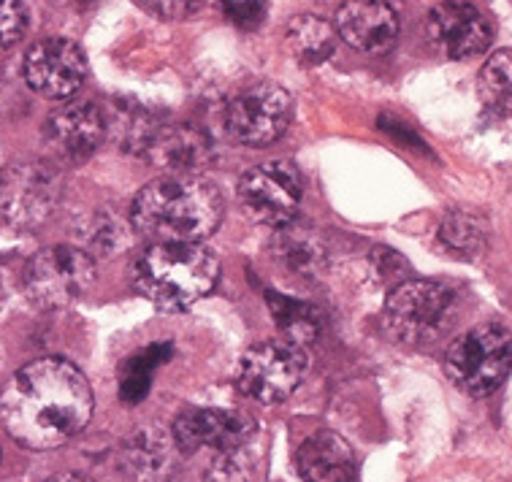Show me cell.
<instances>
[{"mask_svg":"<svg viewBox=\"0 0 512 482\" xmlns=\"http://www.w3.org/2000/svg\"><path fill=\"white\" fill-rule=\"evenodd\" d=\"M93 418V388L66 358H38L0 390V423L17 445L55 450Z\"/></svg>","mask_w":512,"mask_h":482,"instance_id":"1","label":"cell"},{"mask_svg":"<svg viewBox=\"0 0 512 482\" xmlns=\"http://www.w3.org/2000/svg\"><path fill=\"white\" fill-rule=\"evenodd\" d=\"M223 212V193L209 179L160 177L139 190L131 225L149 244L201 241L220 228Z\"/></svg>","mask_w":512,"mask_h":482,"instance_id":"2","label":"cell"},{"mask_svg":"<svg viewBox=\"0 0 512 482\" xmlns=\"http://www.w3.org/2000/svg\"><path fill=\"white\" fill-rule=\"evenodd\" d=\"M220 279V260L204 241H158L133 263V285L141 296L168 312L212 293Z\"/></svg>","mask_w":512,"mask_h":482,"instance_id":"3","label":"cell"},{"mask_svg":"<svg viewBox=\"0 0 512 482\" xmlns=\"http://www.w3.org/2000/svg\"><path fill=\"white\" fill-rule=\"evenodd\" d=\"M461 317V296L445 282L407 279L391 290L382 323L393 342L429 347L445 339Z\"/></svg>","mask_w":512,"mask_h":482,"instance_id":"4","label":"cell"},{"mask_svg":"<svg viewBox=\"0 0 512 482\" xmlns=\"http://www.w3.org/2000/svg\"><path fill=\"white\" fill-rule=\"evenodd\" d=\"M450 382L469 396H488L512 371V334L499 323H483L456 336L445 353Z\"/></svg>","mask_w":512,"mask_h":482,"instance_id":"5","label":"cell"},{"mask_svg":"<svg viewBox=\"0 0 512 482\" xmlns=\"http://www.w3.org/2000/svg\"><path fill=\"white\" fill-rule=\"evenodd\" d=\"M307 353L293 342H263L250 347L236 366V388L258 404L290 399L307 374Z\"/></svg>","mask_w":512,"mask_h":482,"instance_id":"6","label":"cell"},{"mask_svg":"<svg viewBox=\"0 0 512 482\" xmlns=\"http://www.w3.org/2000/svg\"><path fill=\"white\" fill-rule=\"evenodd\" d=\"M95 282V260L76 244L38 250L25 271V290L41 309H60L82 298Z\"/></svg>","mask_w":512,"mask_h":482,"instance_id":"7","label":"cell"},{"mask_svg":"<svg viewBox=\"0 0 512 482\" xmlns=\"http://www.w3.org/2000/svg\"><path fill=\"white\" fill-rule=\"evenodd\" d=\"M63 177L49 163H17L0 171V225L36 228L55 212Z\"/></svg>","mask_w":512,"mask_h":482,"instance_id":"8","label":"cell"},{"mask_svg":"<svg viewBox=\"0 0 512 482\" xmlns=\"http://www.w3.org/2000/svg\"><path fill=\"white\" fill-rule=\"evenodd\" d=\"M293 101L280 84L258 82L225 103V133L244 147H269L288 130Z\"/></svg>","mask_w":512,"mask_h":482,"instance_id":"9","label":"cell"},{"mask_svg":"<svg viewBox=\"0 0 512 482\" xmlns=\"http://www.w3.org/2000/svg\"><path fill=\"white\" fill-rule=\"evenodd\" d=\"M301 174L293 163L269 160L250 168L239 182V206L252 223L282 228L296 220L301 206Z\"/></svg>","mask_w":512,"mask_h":482,"instance_id":"10","label":"cell"},{"mask_svg":"<svg viewBox=\"0 0 512 482\" xmlns=\"http://www.w3.org/2000/svg\"><path fill=\"white\" fill-rule=\"evenodd\" d=\"M258 431V423L239 409H217V407H198L185 409L174 420V442L179 453H198V450H236L250 442Z\"/></svg>","mask_w":512,"mask_h":482,"instance_id":"11","label":"cell"},{"mask_svg":"<svg viewBox=\"0 0 512 482\" xmlns=\"http://www.w3.org/2000/svg\"><path fill=\"white\" fill-rule=\"evenodd\" d=\"M87 63L82 49L68 38H44L28 49L22 76L30 90L49 101H66L84 84Z\"/></svg>","mask_w":512,"mask_h":482,"instance_id":"12","label":"cell"},{"mask_svg":"<svg viewBox=\"0 0 512 482\" xmlns=\"http://www.w3.org/2000/svg\"><path fill=\"white\" fill-rule=\"evenodd\" d=\"M429 41L450 60H469L488 49L494 28L469 0H442L426 19Z\"/></svg>","mask_w":512,"mask_h":482,"instance_id":"13","label":"cell"},{"mask_svg":"<svg viewBox=\"0 0 512 482\" xmlns=\"http://www.w3.org/2000/svg\"><path fill=\"white\" fill-rule=\"evenodd\" d=\"M44 139H47V147L55 160L76 166L95 155V149L103 144L106 117L90 101L63 103L49 114L47 125H44Z\"/></svg>","mask_w":512,"mask_h":482,"instance_id":"14","label":"cell"},{"mask_svg":"<svg viewBox=\"0 0 512 482\" xmlns=\"http://www.w3.org/2000/svg\"><path fill=\"white\" fill-rule=\"evenodd\" d=\"M336 36L364 55H385L399 41V14L388 0H347L336 11Z\"/></svg>","mask_w":512,"mask_h":482,"instance_id":"15","label":"cell"},{"mask_svg":"<svg viewBox=\"0 0 512 482\" xmlns=\"http://www.w3.org/2000/svg\"><path fill=\"white\" fill-rule=\"evenodd\" d=\"M144 158L166 177H201L215 163V141L196 125H160Z\"/></svg>","mask_w":512,"mask_h":482,"instance_id":"16","label":"cell"},{"mask_svg":"<svg viewBox=\"0 0 512 482\" xmlns=\"http://www.w3.org/2000/svg\"><path fill=\"white\" fill-rule=\"evenodd\" d=\"M296 469L304 482H355L358 461L353 447L334 431H317L298 447Z\"/></svg>","mask_w":512,"mask_h":482,"instance_id":"17","label":"cell"},{"mask_svg":"<svg viewBox=\"0 0 512 482\" xmlns=\"http://www.w3.org/2000/svg\"><path fill=\"white\" fill-rule=\"evenodd\" d=\"M174 436L158 426L139 428L122 447V469L139 482H163L177 464Z\"/></svg>","mask_w":512,"mask_h":482,"instance_id":"18","label":"cell"},{"mask_svg":"<svg viewBox=\"0 0 512 482\" xmlns=\"http://www.w3.org/2000/svg\"><path fill=\"white\" fill-rule=\"evenodd\" d=\"M274 255L282 263V269H288L293 277L312 279L326 269V241L320 239L315 231L301 228V225H282L277 239H274Z\"/></svg>","mask_w":512,"mask_h":482,"instance_id":"19","label":"cell"},{"mask_svg":"<svg viewBox=\"0 0 512 482\" xmlns=\"http://www.w3.org/2000/svg\"><path fill=\"white\" fill-rule=\"evenodd\" d=\"M285 47H288L290 57L298 65L317 68V65H323L328 57L334 55L336 30L328 25L326 19L301 14V17L290 19L288 33H285Z\"/></svg>","mask_w":512,"mask_h":482,"instance_id":"20","label":"cell"},{"mask_svg":"<svg viewBox=\"0 0 512 482\" xmlns=\"http://www.w3.org/2000/svg\"><path fill=\"white\" fill-rule=\"evenodd\" d=\"M266 306H269V315L274 325L280 328V334L285 342H293L298 347H307L320 336L323 331V320L315 306L307 301H298L293 296L269 290L266 293Z\"/></svg>","mask_w":512,"mask_h":482,"instance_id":"21","label":"cell"},{"mask_svg":"<svg viewBox=\"0 0 512 482\" xmlns=\"http://www.w3.org/2000/svg\"><path fill=\"white\" fill-rule=\"evenodd\" d=\"M131 223V220H128ZM128 223L125 217L117 214L114 209H95L82 225H79V236H76V247L84 250L93 260L109 258L120 250L125 239H128Z\"/></svg>","mask_w":512,"mask_h":482,"instance_id":"22","label":"cell"},{"mask_svg":"<svg viewBox=\"0 0 512 482\" xmlns=\"http://www.w3.org/2000/svg\"><path fill=\"white\" fill-rule=\"evenodd\" d=\"M160 130V122L152 117V114L133 101H122L117 109H114L112 125L106 122V133H112L117 144H120L125 152H133V155H144V149L149 147L152 136Z\"/></svg>","mask_w":512,"mask_h":482,"instance_id":"23","label":"cell"},{"mask_svg":"<svg viewBox=\"0 0 512 482\" xmlns=\"http://www.w3.org/2000/svg\"><path fill=\"white\" fill-rule=\"evenodd\" d=\"M168 358H171V344H149L141 353L131 355L120 366V399L125 404H139L141 399H147L152 374Z\"/></svg>","mask_w":512,"mask_h":482,"instance_id":"24","label":"cell"},{"mask_svg":"<svg viewBox=\"0 0 512 482\" xmlns=\"http://www.w3.org/2000/svg\"><path fill=\"white\" fill-rule=\"evenodd\" d=\"M477 87L488 112L512 117V49H499L485 60Z\"/></svg>","mask_w":512,"mask_h":482,"instance_id":"25","label":"cell"},{"mask_svg":"<svg viewBox=\"0 0 512 482\" xmlns=\"http://www.w3.org/2000/svg\"><path fill=\"white\" fill-rule=\"evenodd\" d=\"M439 244L447 252H453L456 258L475 260L480 252L485 250V223L472 212H450L445 214V220L439 223L437 231Z\"/></svg>","mask_w":512,"mask_h":482,"instance_id":"26","label":"cell"},{"mask_svg":"<svg viewBox=\"0 0 512 482\" xmlns=\"http://www.w3.org/2000/svg\"><path fill=\"white\" fill-rule=\"evenodd\" d=\"M204 482H252V464L244 447L217 453L215 461L206 466Z\"/></svg>","mask_w":512,"mask_h":482,"instance_id":"27","label":"cell"},{"mask_svg":"<svg viewBox=\"0 0 512 482\" xmlns=\"http://www.w3.org/2000/svg\"><path fill=\"white\" fill-rule=\"evenodd\" d=\"M30 25V11L25 0H0V52L19 44Z\"/></svg>","mask_w":512,"mask_h":482,"instance_id":"28","label":"cell"},{"mask_svg":"<svg viewBox=\"0 0 512 482\" xmlns=\"http://www.w3.org/2000/svg\"><path fill=\"white\" fill-rule=\"evenodd\" d=\"M215 3L239 28H258L269 9V0H215Z\"/></svg>","mask_w":512,"mask_h":482,"instance_id":"29","label":"cell"},{"mask_svg":"<svg viewBox=\"0 0 512 482\" xmlns=\"http://www.w3.org/2000/svg\"><path fill=\"white\" fill-rule=\"evenodd\" d=\"M372 263H374V269L380 271V277H385V282H388V279L401 277V274L407 271V260L391 250H374Z\"/></svg>","mask_w":512,"mask_h":482,"instance_id":"30","label":"cell"},{"mask_svg":"<svg viewBox=\"0 0 512 482\" xmlns=\"http://www.w3.org/2000/svg\"><path fill=\"white\" fill-rule=\"evenodd\" d=\"M141 6L160 19H179L190 9V0H141Z\"/></svg>","mask_w":512,"mask_h":482,"instance_id":"31","label":"cell"},{"mask_svg":"<svg viewBox=\"0 0 512 482\" xmlns=\"http://www.w3.org/2000/svg\"><path fill=\"white\" fill-rule=\"evenodd\" d=\"M49 482H90L87 477H79V474H57Z\"/></svg>","mask_w":512,"mask_h":482,"instance_id":"32","label":"cell"},{"mask_svg":"<svg viewBox=\"0 0 512 482\" xmlns=\"http://www.w3.org/2000/svg\"><path fill=\"white\" fill-rule=\"evenodd\" d=\"M193 3H209V0H190V6H193Z\"/></svg>","mask_w":512,"mask_h":482,"instance_id":"33","label":"cell"}]
</instances>
